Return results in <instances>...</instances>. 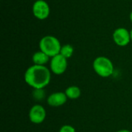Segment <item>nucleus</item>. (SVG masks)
<instances>
[{"label":"nucleus","mask_w":132,"mask_h":132,"mask_svg":"<svg viewBox=\"0 0 132 132\" xmlns=\"http://www.w3.org/2000/svg\"><path fill=\"white\" fill-rule=\"evenodd\" d=\"M130 34H131V41H132V29H131V30L130 31Z\"/></svg>","instance_id":"obj_16"},{"label":"nucleus","mask_w":132,"mask_h":132,"mask_svg":"<svg viewBox=\"0 0 132 132\" xmlns=\"http://www.w3.org/2000/svg\"><path fill=\"white\" fill-rule=\"evenodd\" d=\"M113 39L118 46H125L131 41L130 32L125 28H118L113 33Z\"/></svg>","instance_id":"obj_6"},{"label":"nucleus","mask_w":132,"mask_h":132,"mask_svg":"<svg viewBox=\"0 0 132 132\" xmlns=\"http://www.w3.org/2000/svg\"><path fill=\"white\" fill-rule=\"evenodd\" d=\"M32 97L36 101H41L45 97V91L43 89H34Z\"/></svg>","instance_id":"obj_12"},{"label":"nucleus","mask_w":132,"mask_h":132,"mask_svg":"<svg viewBox=\"0 0 132 132\" xmlns=\"http://www.w3.org/2000/svg\"><path fill=\"white\" fill-rule=\"evenodd\" d=\"M46 116L45 108L40 104L33 105L29 112V118L33 124H41L44 121Z\"/></svg>","instance_id":"obj_7"},{"label":"nucleus","mask_w":132,"mask_h":132,"mask_svg":"<svg viewBox=\"0 0 132 132\" xmlns=\"http://www.w3.org/2000/svg\"><path fill=\"white\" fill-rule=\"evenodd\" d=\"M65 94L69 99H77L81 95L80 89L77 86H70L67 87L65 90Z\"/></svg>","instance_id":"obj_10"},{"label":"nucleus","mask_w":132,"mask_h":132,"mask_svg":"<svg viewBox=\"0 0 132 132\" xmlns=\"http://www.w3.org/2000/svg\"><path fill=\"white\" fill-rule=\"evenodd\" d=\"M73 52H74V49H73V47L71 45L65 44V45L62 46L60 54H61L65 58L69 59V58H70L73 56Z\"/></svg>","instance_id":"obj_11"},{"label":"nucleus","mask_w":132,"mask_h":132,"mask_svg":"<svg viewBox=\"0 0 132 132\" xmlns=\"http://www.w3.org/2000/svg\"><path fill=\"white\" fill-rule=\"evenodd\" d=\"M61 44L57 38L53 36H43L39 41V49L50 58L60 54Z\"/></svg>","instance_id":"obj_2"},{"label":"nucleus","mask_w":132,"mask_h":132,"mask_svg":"<svg viewBox=\"0 0 132 132\" xmlns=\"http://www.w3.org/2000/svg\"><path fill=\"white\" fill-rule=\"evenodd\" d=\"M116 132H131L129 130H126V129H123V130H120V131H118Z\"/></svg>","instance_id":"obj_14"},{"label":"nucleus","mask_w":132,"mask_h":132,"mask_svg":"<svg viewBox=\"0 0 132 132\" xmlns=\"http://www.w3.org/2000/svg\"><path fill=\"white\" fill-rule=\"evenodd\" d=\"M93 68L101 77H109L114 73V65L111 60L105 56H98L93 62Z\"/></svg>","instance_id":"obj_3"},{"label":"nucleus","mask_w":132,"mask_h":132,"mask_svg":"<svg viewBox=\"0 0 132 132\" xmlns=\"http://www.w3.org/2000/svg\"><path fill=\"white\" fill-rule=\"evenodd\" d=\"M24 80L33 89H43L50 82L51 72L46 66L34 64L26 70Z\"/></svg>","instance_id":"obj_1"},{"label":"nucleus","mask_w":132,"mask_h":132,"mask_svg":"<svg viewBox=\"0 0 132 132\" xmlns=\"http://www.w3.org/2000/svg\"><path fill=\"white\" fill-rule=\"evenodd\" d=\"M59 132H76V130L73 126L69 125H63L60 128Z\"/></svg>","instance_id":"obj_13"},{"label":"nucleus","mask_w":132,"mask_h":132,"mask_svg":"<svg viewBox=\"0 0 132 132\" xmlns=\"http://www.w3.org/2000/svg\"><path fill=\"white\" fill-rule=\"evenodd\" d=\"M130 20L132 22V12L130 13Z\"/></svg>","instance_id":"obj_15"},{"label":"nucleus","mask_w":132,"mask_h":132,"mask_svg":"<svg viewBox=\"0 0 132 132\" xmlns=\"http://www.w3.org/2000/svg\"><path fill=\"white\" fill-rule=\"evenodd\" d=\"M68 63L67 59L61 54H58L51 58L50 60V70L56 75L63 74L67 69Z\"/></svg>","instance_id":"obj_5"},{"label":"nucleus","mask_w":132,"mask_h":132,"mask_svg":"<svg viewBox=\"0 0 132 132\" xmlns=\"http://www.w3.org/2000/svg\"><path fill=\"white\" fill-rule=\"evenodd\" d=\"M50 56L46 55L43 51L39 50L36 52L32 55V62L35 65H39V66H45L49 61H50Z\"/></svg>","instance_id":"obj_9"},{"label":"nucleus","mask_w":132,"mask_h":132,"mask_svg":"<svg viewBox=\"0 0 132 132\" xmlns=\"http://www.w3.org/2000/svg\"><path fill=\"white\" fill-rule=\"evenodd\" d=\"M67 98L68 97H67L65 92H55L48 97L47 104L54 108L60 107L67 102Z\"/></svg>","instance_id":"obj_8"},{"label":"nucleus","mask_w":132,"mask_h":132,"mask_svg":"<svg viewBox=\"0 0 132 132\" xmlns=\"http://www.w3.org/2000/svg\"><path fill=\"white\" fill-rule=\"evenodd\" d=\"M32 12L36 19L39 20H44L49 17L50 13V8L46 1L37 0L32 5Z\"/></svg>","instance_id":"obj_4"}]
</instances>
